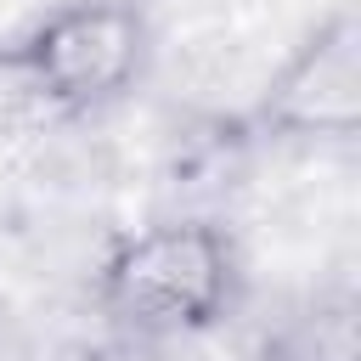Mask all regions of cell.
I'll list each match as a JSON object with an SVG mask.
<instances>
[{"label":"cell","mask_w":361,"mask_h":361,"mask_svg":"<svg viewBox=\"0 0 361 361\" xmlns=\"http://www.w3.org/2000/svg\"><path fill=\"white\" fill-rule=\"evenodd\" d=\"M248 130L276 147H344L361 130V11L316 17L248 102Z\"/></svg>","instance_id":"3957f363"},{"label":"cell","mask_w":361,"mask_h":361,"mask_svg":"<svg viewBox=\"0 0 361 361\" xmlns=\"http://www.w3.org/2000/svg\"><path fill=\"white\" fill-rule=\"evenodd\" d=\"M259 361H361L355 293L350 288L310 293L259 338Z\"/></svg>","instance_id":"277c9868"},{"label":"cell","mask_w":361,"mask_h":361,"mask_svg":"<svg viewBox=\"0 0 361 361\" xmlns=\"http://www.w3.org/2000/svg\"><path fill=\"white\" fill-rule=\"evenodd\" d=\"M17 51L34 73L51 124L90 118L118 107L147 79L152 11L147 0H62L17 34Z\"/></svg>","instance_id":"7a4b0ae2"},{"label":"cell","mask_w":361,"mask_h":361,"mask_svg":"<svg viewBox=\"0 0 361 361\" xmlns=\"http://www.w3.org/2000/svg\"><path fill=\"white\" fill-rule=\"evenodd\" d=\"M45 124H51V113H45V102L34 90V73H28V62L17 51V34H11V39H0V141L34 135Z\"/></svg>","instance_id":"5b68a950"},{"label":"cell","mask_w":361,"mask_h":361,"mask_svg":"<svg viewBox=\"0 0 361 361\" xmlns=\"http://www.w3.org/2000/svg\"><path fill=\"white\" fill-rule=\"evenodd\" d=\"M243 248L220 220H152L96 259V305L141 338L214 333L243 305Z\"/></svg>","instance_id":"6da1fadb"}]
</instances>
